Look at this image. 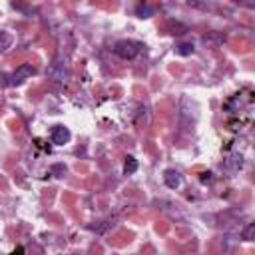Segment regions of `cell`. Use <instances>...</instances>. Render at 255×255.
Here are the masks:
<instances>
[{"mask_svg": "<svg viewBox=\"0 0 255 255\" xmlns=\"http://www.w3.org/2000/svg\"><path fill=\"white\" fill-rule=\"evenodd\" d=\"M141 50V44L139 42H133V40H120L114 48V52L124 58V60H131L133 56H137V52Z\"/></svg>", "mask_w": 255, "mask_h": 255, "instance_id": "cell-1", "label": "cell"}, {"mask_svg": "<svg viewBox=\"0 0 255 255\" xmlns=\"http://www.w3.org/2000/svg\"><path fill=\"white\" fill-rule=\"evenodd\" d=\"M34 74V66L32 64H22L20 68H16V72L10 76V86H16V84H22L24 80H28L30 76Z\"/></svg>", "mask_w": 255, "mask_h": 255, "instance_id": "cell-2", "label": "cell"}, {"mask_svg": "<svg viewBox=\"0 0 255 255\" xmlns=\"http://www.w3.org/2000/svg\"><path fill=\"white\" fill-rule=\"evenodd\" d=\"M50 139H52V143H56V145L66 143V141L70 139V131H68V128H64V126H56V128L52 129Z\"/></svg>", "mask_w": 255, "mask_h": 255, "instance_id": "cell-3", "label": "cell"}, {"mask_svg": "<svg viewBox=\"0 0 255 255\" xmlns=\"http://www.w3.org/2000/svg\"><path fill=\"white\" fill-rule=\"evenodd\" d=\"M163 179H165V185L167 187H177L179 185V181H181V177H179V173L177 171H173V169H167L165 171V175H163Z\"/></svg>", "mask_w": 255, "mask_h": 255, "instance_id": "cell-4", "label": "cell"}, {"mask_svg": "<svg viewBox=\"0 0 255 255\" xmlns=\"http://www.w3.org/2000/svg\"><path fill=\"white\" fill-rule=\"evenodd\" d=\"M10 44H12V36L8 32H2L0 30V52L6 50V48H10Z\"/></svg>", "mask_w": 255, "mask_h": 255, "instance_id": "cell-5", "label": "cell"}, {"mask_svg": "<svg viewBox=\"0 0 255 255\" xmlns=\"http://www.w3.org/2000/svg\"><path fill=\"white\" fill-rule=\"evenodd\" d=\"M137 169V161L133 159V157H128V161H126V165H124V171L126 173H133Z\"/></svg>", "mask_w": 255, "mask_h": 255, "instance_id": "cell-6", "label": "cell"}, {"mask_svg": "<svg viewBox=\"0 0 255 255\" xmlns=\"http://www.w3.org/2000/svg\"><path fill=\"white\" fill-rule=\"evenodd\" d=\"M191 50H193V46H191V44H183V46H179V50H177V52H179V54H189Z\"/></svg>", "mask_w": 255, "mask_h": 255, "instance_id": "cell-7", "label": "cell"}]
</instances>
